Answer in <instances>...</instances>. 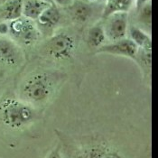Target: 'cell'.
Wrapping results in <instances>:
<instances>
[{
  "instance_id": "3",
  "label": "cell",
  "mask_w": 158,
  "mask_h": 158,
  "mask_svg": "<svg viewBox=\"0 0 158 158\" xmlns=\"http://www.w3.org/2000/svg\"><path fill=\"white\" fill-rule=\"evenodd\" d=\"M76 50L75 38L67 32H59L53 35L44 46L45 55L55 61H66L73 56Z\"/></svg>"
},
{
  "instance_id": "10",
  "label": "cell",
  "mask_w": 158,
  "mask_h": 158,
  "mask_svg": "<svg viewBox=\"0 0 158 158\" xmlns=\"http://www.w3.org/2000/svg\"><path fill=\"white\" fill-rule=\"evenodd\" d=\"M92 7L90 4L83 0L74 1L73 5L70 6V15L73 21L79 24H84L92 16Z\"/></svg>"
},
{
  "instance_id": "20",
  "label": "cell",
  "mask_w": 158,
  "mask_h": 158,
  "mask_svg": "<svg viewBox=\"0 0 158 158\" xmlns=\"http://www.w3.org/2000/svg\"><path fill=\"white\" fill-rule=\"evenodd\" d=\"M53 4L57 6L61 7H70L75 0H52Z\"/></svg>"
},
{
  "instance_id": "14",
  "label": "cell",
  "mask_w": 158,
  "mask_h": 158,
  "mask_svg": "<svg viewBox=\"0 0 158 158\" xmlns=\"http://www.w3.org/2000/svg\"><path fill=\"white\" fill-rule=\"evenodd\" d=\"M135 0H105L102 17L106 18L115 13H128L134 6Z\"/></svg>"
},
{
  "instance_id": "5",
  "label": "cell",
  "mask_w": 158,
  "mask_h": 158,
  "mask_svg": "<svg viewBox=\"0 0 158 158\" xmlns=\"http://www.w3.org/2000/svg\"><path fill=\"white\" fill-rule=\"evenodd\" d=\"M73 158H125L115 146L104 141H92L80 146Z\"/></svg>"
},
{
  "instance_id": "15",
  "label": "cell",
  "mask_w": 158,
  "mask_h": 158,
  "mask_svg": "<svg viewBox=\"0 0 158 158\" xmlns=\"http://www.w3.org/2000/svg\"><path fill=\"white\" fill-rule=\"evenodd\" d=\"M106 39L102 24H95L89 29L87 34V44L89 47L98 50L105 44Z\"/></svg>"
},
{
  "instance_id": "11",
  "label": "cell",
  "mask_w": 158,
  "mask_h": 158,
  "mask_svg": "<svg viewBox=\"0 0 158 158\" xmlns=\"http://www.w3.org/2000/svg\"><path fill=\"white\" fill-rule=\"evenodd\" d=\"M51 5L42 0H24L23 16L35 22Z\"/></svg>"
},
{
  "instance_id": "4",
  "label": "cell",
  "mask_w": 158,
  "mask_h": 158,
  "mask_svg": "<svg viewBox=\"0 0 158 158\" xmlns=\"http://www.w3.org/2000/svg\"><path fill=\"white\" fill-rule=\"evenodd\" d=\"M9 23V35L18 45L32 46L40 38V30L34 21L21 16Z\"/></svg>"
},
{
  "instance_id": "16",
  "label": "cell",
  "mask_w": 158,
  "mask_h": 158,
  "mask_svg": "<svg viewBox=\"0 0 158 158\" xmlns=\"http://www.w3.org/2000/svg\"><path fill=\"white\" fill-rule=\"evenodd\" d=\"M135 61L137 62L144 73H148L150 75L152 66V50L138 49Z\"/></svg>"
},
{
  "instance_id": "17",
  "label": "cell",
  "mask_w": 158,
  "mask_h": 158,
  "mask_svg": "<svg viewBox=\"0 0 158 158\" xmlns=\"http://www.w3.org/2000/svg\"><path fill=\"white\" fill-rule=\"evenodd\" d=\"M138 12L139 15V21L140 23L144 24L145 26L148 25V27H151V22H152V6L151 2L145 5Z\"/></svg>"
},
{
  "instance_id": "8",
  "label": "cell",
  "mask_w": 158,
  "mask_h": 158,
  "mask_svg": "<svg viewBox=\"0 0 158 158\" xmlns=\"http://www.w3.org/2000/svg\"><path fill=\"white\" fill-rule=\"evenodd\" d=\"M24 60L20 46L11 38L0 37V62L8 66L19 65Z\"/></svg>"
},
{
  "instance_id": "6",
  "label": "cell",
  "mask_w": 158,
  "mask_h": 158,
  "mask_svg": "<svg viewBox=\"0 0 158 158\" xmlns=\"http://www.w3.org/2000/svg\"><path fill=\"white\" fill-rule=\"evenodd\" d=\"M105 19L102 24L106 38L110 42H116L127 36L128 13H115Z\"/></svg>"
},
{
  "instance_id": "18",
  "label": "cell",
  "mask_w": 158,
  "mask_h": 158,
  "mask_svg": "<svg viewBox=\"0 0 158 158\" xmlns=\"http://www.w3.org/2000/svg\"><path fill=\"white\" fill-rule=\"evenodd\" d=\"M44 158H63L62 156V153H61V147L60 146H56L54 147L52 150H51L47 154V156Z\"/></svg>"
},
{
  "instance_id": "9",
  "label": "cell",
  "mask_w": 158,
  "mask_h": 158,
  "mask_svg": "<svg viewBox=\"0 0 158 158\" xmlns=\"http://www.w3.org/2000/svg\"><path fill=\"white\" fill-rule=\"evenodd\" d=\"M23 1L9 0L0 6V18L6 22H11L23 16Z\"/></svg>"
},
{
  "instance_id": "2",
  "label": "cell",
  "mask_w": 158,
  "mask_h": 158,
  "mask_svg": "<svg viewBox=\"0 0 158 158\" xmlns=\"http://www.w3.org/2000/svg\"><path fill=\"white\" fill-rule=\"evenodd\" d=\"M35 108L21 98H6L0 102V119L12 129H21L36 119Z\"/></svg>"
},
{
  "instance_id": "22",
  "label": "cell",
  "mask_w": 158,
  "mask_h": 158,
  "mask_svg": "<svg viewBox=\"0 0 158 158\" xmlns=\"http://www.w3.org/2000/svg\"><path fill=\"white\" fill-rule=\"evenodd\" d=\"M83 1H85V2L89 3V4H96V3H98L101 0H83Z\"/></svg>"
},
{
  "instance_id": "23",
  "label": "cell",
  "mask_w": 158,
  "mask_h": 158,
  "mask_svg": "<svg viewBox=\"0 0 158 158\" xmlns=\"http://www.w3.org/2000/svg\"><path fill=\"white\" fill-rule=\"evenodd\" d=\"M42 1H44V2H46V3H49V4H53V1L52 0H42Z\"/></svg>"
},
{
  "instance_id": "21",
  "label": "cell",
  "mask_w": 158,
  "mask_h": 158,
  "mask_svg": "<svg viewBox=\"0 0 158 158\" xmlns=\"http://www.w3.org/2000/svg\"><path fill=\"white\" fill-rule=\"evenodd\" d=\"M149 2H151V0H135L134 5L136 11H139L145 5H146Z\"/></svg>"
},
{
  "instance_id": "1",
  "label": "cell",
  "mask_w": 158,
  "mask_h": 158,
  "mask_svg": "<svg viewBox=\"0 0 158 158\" xmlns=\"http://www.w3.org/2000/svg\"><path fill=\"white\" fill-rule=\"evenodd\" d=\"M58 73L46 71L31 73L22 83L21 99L33 107L47 102L54 94L61 80Z\"/></svg>"
},
{
  "instance_id": "13",
  "label": "cell",
  "mask_w": 158,
  "mask_h": 158,
  "mask_svg": "<svg viewBox=\"0 0 158 158\" xmlns=\"http://www.w3.org/2000/svg\"><path fill=\"white\" fill-rule=\"evenodd\" d=\"M61 14L58 6L52 4L43 12L36 21L39 26L47 29H52L59 24L61 22Z\"/></svg>"
},
{
  "instance_id": "7",
  "label": "cell",
  "mask_w": 158,
  "mask_h": 158,
  "mask_svg": "<svg viewBox=\"0 0 158 158\" xmlns=\"http://www.w3.org/2000/svg\"><path fill=\"white\" fill-rule=\"evenodd\" d=\"M137 52L138 47L127 37L116 42H110V44H105L97 50V53L122 56L134 61Z\"/></svg>"
},
{
  "instance_id": "19",
  "label": "cell",
  "mask_w": 158,
  "mask_h": 158,
  "mask_svg": "<svg viewBox=\"0 0 158 158\" xmlns=\"http://www.w3.org/2000/svg\"><path fill=\"white\" fill-rule=\"evenodd\" d=\"M9 35V23L6 21L0 22V36L6 37Z\"/></svg>"
},
{
  "instance_id": "12",
  "label": "cell",
  "mask_w": 158,
  "mask_h": 158,
  "mask_svg": "<svg viewBox=\"0 0 158 158\" xmlns=\"http://www.w3.org/2000/svg\"><path fill=\"white\" fill-rule=\"evenodd\" d=\"M127 35V38H129L138 49L152 50V38L146 30L138 26L132 25L128 27Z\"/></svg>"
}]
</instances>
